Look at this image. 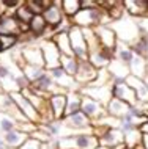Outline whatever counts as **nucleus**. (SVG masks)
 <instances>
[{"label":"nucleus","mask_w":148,"mask_h":149,"mask_svg":"<svg viewBox=\"0 0 148 149\" xmlns=\"http://www.w3.org/2000/svg\"><path fill=\"white\" fill-rule=\"evenodd\" d=\"M107 27L115 33L118 41H121L125 44H133L134 41H137L139 36L142 35V29H140V25H139V22H135L134 17H131L129 14L123 16L118 21L110 22Z\"/></svg>","instance_id":"f257e3e1"},{"label":"nucleus","mask_w":148,"mask_h":149,"mask_svg":"<svg viewBox=\"0 0 148 149\" xmlns=\"http://www.w3.org/2000/svg\"><path fill=\"white\" fill-rule=\"evenodd\" d=\"M58 149H98L99 141L95 134H81L57 140Z\"/></svg>","instance_id":"f03ea898"},{"label":"nucleus","mask_w":148,"mask_h":149,"mask_svg":"<svg viewBox=\"0 0 148 149\" xmlns=\"http://www.w3.org/2000/svg\"><path fill=\"white\" fill-rule=\"evenodd\" d=\"M69 35L71 47H73V54L79 61H88V47H87V41L83 38V31L81 27L71 25V29L68 30Z\"/></svg>","instance_id":"7ed1b4c3"},{"label":"nucleus","mask_w":148,"mask_h":149,"mask_svg":"<svg viewBox=\"0 0 148 149\" xmlns=\"http://www.w3.org/2000/svg\"><path fill=\"white\" fill-rule=\"evenodd\" d=\"M39 47H41L43 52V58H44V68L46 69H55V68H60V60H62V54H60L58 47L55 46V42L52 39H44V41L39 42Z\"/></svg>","instance_id":"20e7f679"},{"label":"nucleus","mask_w":148,"mask_h":149,"mask_svg":"<svg viewBox=\"0 0 148 149\" xmlns=\"http://www.w3.org/2000/svg\"><path fill=\"white\" fill-rule=\"evenodd\" d=\"M79 93L82 96H85V97H90V99L99 102L101 105L107 107V104L112 99V83L110 85H106V86H82L79 90Z\"/></svg>","instance_id":"39448f33"},{"label":"nucleus","mask_w":148,"mask_h":149,"mask_svg":"<svg viewBox=\"0 0 148 149\" xmlns=\"http://www.w3.org/2000/svg\"><path fill=\"white\" fill-rule=\"evenodd\" d=\"M0 111L5 113L6 116H10L11 119H14L16 123H25V121H29L22 115L19 107L16 105L13 97L8 93H3V91H0Z\"/></svg>","instance_id":"423d86ee"},{"label":"nucleus","mask_w":148,"mask_h":149,"mask_svg":"<svg viewBox=\"0 0 148 149\" xmlns=\"http://www.w3.org/2000/svg\"><path fill=\"white\" fill-rule=\"evenodd\" d=\"M25 30H29V25L21 24L14 16H0V35L2 36H19Z\"/></svg>","instance_id":"0eeeda50"},{"label":"nucleus","mask_w":148,"mask_h":149,"mask_svg":"<svg viewBox=\"0 0 148 149\" xmlns=\"http://www.w3.org/2000/svg\"><path fill=\"white\" fill-rule=\"evenodd\" d=\"M10 96L13 97V100L16 102V105L19 107V110L22 111V115L25 116L30 123L39 124V115H38L36 108L32 105V102L22 94V93H11Z\"/></svg>","instance_id":"6e6552de"},{"label":"nucleus","mask_w":148,"mask_h":149,"mask_svg":"<svg viewBox=\"0 0 148 149\" xmlns=\"http://www.w3.org/2000/svg\"><path fill=\"white\" fill-rule=\"evenodd\" d=\"M81 111L91 121V123H95V121L101 119L102 116L107 115L106 107L101 105L99 102H96V100H93V99H90V97H85V96H82Z\"/></svg>","instance_id":"1a4fd4ad"},{"label":"nucleus","mask_w":148,"mask_h":149,"mask_svg":"<svg viewBox=\"0 0 148 149\" xmlns=\"http://www.w3.org/2000/svg\"><path fill=\"white\" fill-rule=\"evenodd\" d=\"M112 97L123 100V102H126L131 107L137 105L135 93L126 82H114L112 83Z\"/></svg>","instance_id":"9d476101"},{"label":"nucleus","mask_w":148,"mask_h":149,"mask_svg":"<svg viewBox=\"0 0 148 149\" xmlns=\"http://www.w3.org/2000/svg\"><path fill=\"white\" fill-rule=\"evenodd\" d=\"M98 75V69L93 66L90 61H79V69L74 75V80L79 86H87L96 79Z\"/></svg>","instance_id":"9b49d317"},{"label":"nucleus","mask_w":148,"mask_h":149,"mask_svg":"<svg viewBox=\"0 0 148 149\" xmlns=\"http://www.w3.org/2000/svg\"><path fill=\"white\" fill-rule=\"evenodd\" d=\"M112 58H114V52L106 50L102 46L93 47V49L88 50V61L93 64L98 71L99 69H106V68L109 66Z\"/></svg>","instance_id":"f8f14e48"},{"label":"nucleus","mask_w":148,"mask_h":149,"mask_svg":"<svg viewBox=\"0 0 148 149\" xmlns=\"http://www.w3.org/2000/svg\"><path fill=\"white\" fill-rule=\"evenodd\" d=\"M49 75L52 77V80H54L55 83L60 86V88H63L65 91H79L81 90V86L76 83V80L74 77H71V75H68L65 71L62 69V66L60 68H55V69H51L49 71Z\"/></svg>","instance_id":"ddd939ff"},{"label":"nucleus","mask_w":148,"mask_h":149,"mask_svg":"<svg viewBox=\"0 0 148 149\" xmlns=\"http://www.w3.org/2000/svg\"><path fill=\"white\" fill-rule=\"evenodd\" d=\"M98 141L101 148L110 149L120 146V144H125V134L121 129H107L101 136H98Z\"/></svg>","instance_id":"4468645a"},{"label":"nucleus","mask_w":148,"mask_h":149,"mask_svg":"<svg viewBox=\"0 0 148 149\" xmlns=\"http://www.w3.org/2000/svg\"><path fill=\"white\" fill-rule=\"evenodd\" d=\"M43 17H44V21L49 27H58L66 17L62 10V2H52V5L44 10Z\"/></svg>","instance_id":"2eb2a0df"},{"label":"nucleus","mask_w":148,"mask_h":149,"mask_svg":"<svg viewBox=\"0 0 148 149\" xmlns=\"http://www.w3.org/2000/svg\"><path fill=\"white\" fill-rule=\"evenodd\" d=\"M21 55H22V60L25 64L44 68V58H43V52H41V47L39 46H25L21 50Z\"/></svg>","instance_id":"dca6fc26"},{"label":"nucleus","mask_w":148,"mask_h":149,"mask_svg":"<svg viewBox=\"0 0 148 149\" xmlns=\"http://www.w3.org/2000/svg\"><path fill=\"white\" fill-rule=\"evenodd\" d=\"M107 71H109V74L112 77V83L114 82H125V80L131 75L128 64H125L123 61H120L117 58L110 60L109 66H107Z\"/></svg>","instance_id":"f3484780"},{"label":"nucleus","mask_w":148,"mask_h":149,"mask_svg":"<svg viewBox=\"0 0 148 149\" xmlns=\"http://www.w3.org/2000/svg\"><path fill=\"white\" fill-rule=\"evenodd\" d=\"M95 31H96L98 38H99V42L101 46L104 47L106 50H110V52H115V46H117V36L112 31L107 25H98L95 27Z\"/></svg>","instance_id":"a211bd4d"},{"label":"nucleus","mask_w":148,"mask_h":149,"mask_svg":"<svg viewBox=\"0 0 148 149\" xmlns=\"http://www.w3.org/2000/svg\"><path fill=\"white\" fill-rule=\"evenodd\" d=\"M123 6L131 17H145L148 14V0H125Z\"/></svg>","instance_id":"6ab92c4d"},{"label":"nucleus","mask_w":148,"mask_h":149,"mask_svg":"<svg viewBox=\"0 0 148 149\" xmlns=\"http://www.w3.org/2000/svg\"><path fill=\"white\" fill-rule=\"evenodd\" d=\"M125 82L134 90L135 97H137V104H147L148 102V86L145 85V82H143L142 79L129 75Z\"/></svg>","instance_id":"aec40b11"},{"label":"nucleus","mask_w":148,"mask_h":149,"mask_svg":"<svg viewBox=\"0 0 148 149\" xmlns=\"http://www.w3.org/2000/svg\"><path fill=\"white\" fill-rule=\"evenodd\" d=\"M2 138H3V141L6 143L8 149H19L24 144V141L29 138V135L24 134L21 130H18V129H13V130L3 134Z\"/></svg>","instance_id":"412c9836"},{"label":"nucleus","mask_w":148,"mask_h":149,"mask_svg":"<svg viewBox=\"0 0 148 149\" xmlns=\"http://www.w3.org/2000/svg\"><path fill=\"white\" fill-rule=\"evenodd\" d=\"M81 105H82V94L79 91H69L66 94V107H65L63 118L81 111Z\"/></svg>","instance_id":"4be33fe9"},{"label":"nucleus","mask_w":148,"mask_h":149,"mask_svg":"<svg viewBox=\"0 0 148 149\" xmlns=\"http://www.w3.org/2000/svg\"><path fill=\"white\" fill-rule=\"evenodd\" d=\"M52 41L55 42V46L58 47V50H60V54H62V55H65V57H74L68 31H57Z\"/></svg>","instance_id":"5701e85b"},{"label":"nucleus","mask_w":148,"mask_h":149,"mask_svg":"<svg viewBox=\"0 0 148 149\" xmlns=\"http://www.w3.org/2000/svg\"><path fill=\"white\" fill-rule=\"evenodd\" d=\"M129 107L131 105H128L126 102H123V100L112 97L110 102L107 104L106 110H107V115L109 116H114V118H117V119H121V118H125V115L128 113Z\"/></svg>","instance_id":"b1692460"},{"label":"nucleus","mask_w":148,"mask_h":149,"mask_svg":"<svg viewBox=\"0 0 148 149\" xmlns=\"http://www.w3.org/2000/svg\"><path fill=\"white\" fill-rule=\"evenodd\" d=\"M128 68H129V74L131 75L143 80V77H145V74H147V69H148V60L135 55V57L133 58V61L128 64Z\"/></svg>","instance_id":"393cba45"},{"label":"nucleus","mask_w":148,"mask_h":149,"mask_svg":"<svg viewBox=\"0 0 148 149\" xmlns=\"http://www.w3.org/2000/svg\"><path fill=\"white\" fill-rule=\"evenodd\" d=\"M49 104L52 108V113H54L55 121L63 119L65 115V107H66V94H55L49 97Z\"/></svg>","instance_id":"a878e982"},{"label":"nucleus","mask_w":148,"mask_h":149,"mask_svg":"<svg viewBox=\"0 0 148 149\" xmlns=\"http://www.w3.org/2000/svg\"><path fill=\"white\" fill-rule=\"evenodd\" d=\"M135 57V54L133 52L129 44H125L121 41H117V46H115V52H114V58L123 61L125 64H129L133 61V58Z\"/></svg>","instance_id":"bb28decb"},{"label":"nucleus","mask_w":148,"mask_h":149,"mask_svg":"<svg viewBox=\"0 0 148 149\" xmlns=\"http://www.w3.org/2000/svg\"><path fill=\"white\" fill-rule=\"evenodd\" d=\"M21 71L24 72V75H25V79L29 80L30 83L36 82L38 79H41L43 75L46 74V69L44 68H39V66H32V64H25L24 63L21 66Z\"/></svg>","instance_id":"cd10ccee"},{"label":"nucleus","mask_w":148,"mask_h":149,"mask_svg":"<svg viewBox=\"0 0 148 149\" xmlns=\"http://www.w3.org/2000/svg\"><path fill=\"white\" fill-rule=\"evenodd\" d=\"M60 64H62V69L65 71L68 75H71V77H74L76 72L79 69V60L76 57H65V55H62Z\"/></svg>","instance_id":"c85d7f7f"},{"label":"nucleus","mask_w":148,"mask_h":149,"mask_svg":"<svg viewBox=\"0 0 148 149\" xmlns=\"http://www.w3.org/2000/svg\"><path fill=\"white\" fill-rule=\"evenodd\" d=\"M33 13H32V10L29 6H27V3L24 2L21 6H18L16 8V13H14V17L18 19L21 24H24V25H29L30 24V21L33 19Z\"/></svg>","instance_id":"c756f323"},{"label":"nucleus","mask_w":148,"mask_h":149,"mask_svg":"<svg viewBox=\"0 0 148 149\" xmlns=\"http://www.w3.org/2000/svg\"><path fill=\"white\" fill-rule=\"evenodd\" d=\"M46 27H47V24L44 21V17H43V14H35L33 19H32L30 24H29V30L32 31V33H35L36 36L44 33Z\"/></svg>","instance_id":"7c9ffc66"},{"label":"nucleus","mask_w":148,"mask_h":149,"mask_svg":"<svg viewBox=\"0 0 148 149\" xmlns=\"http://www.w3.org/2000/svg\"><path fill=\"white\" fill-rule=\"evenodd\" d=\"M62 10L66 17H74L81 11V0H63L62 2Z\"/></svg>","instance_id":"2f4dec72"},{"label":"nucleus","mask_w":148,"mask_h":149,"mask_svg":"<svg viewBox=\"0 0 148 149\" xmlns=\"http://www.w3.org/2000/svg\"><path fill=\"white\" fill-rule=\"evenodd\" d=\"M142 134L139 129H134V130H129L125 134V146L126 148H137L139 144L142 143Z\"/></svg>","instance_id":"473e14b6"},{"label":"nucleus","mask_w":148,"mask_h":149,"mask_svg":"<svg viewBox=\"0 0 148 149\" xmlns=\"http://www.w3.org/2000/svg\"><path fill=\"white\" fill-rule=\"evenodd\" d=\"M110 83H112V77H110L109 71H107V68H106V69H99L96 79L87 86H106V85H110Z\"/></svg>","instance_id":"72a5a7b5"},{"label":"nucleus","mask_w":148,"mask_h":149,"mask_svg":"<svg viewBox=\"0 0 148 149\" xmlns=\"http://www.w3.org/2000/svg\"><path fill=\"white\" fill-rule=\"evenodd\" d=\"M25 3L32 10L33 14H43L46 8H49L52 5L51 0H36V2H35V0H29V2H25Z\"/></svg>","instance_id":"f704fd0d"},{"label":"nucleus","mask_w":148,"mask_h":149,"mask_svg":"<svg viewBox=\"0 0 148 149\" xmlns=\"http://www.w3.org/2000/svg\"><path fill=\"white\" fill-rule=\"evenodd\" d=\"M18 42V36H2L0 35V54L6 49H11Z\"/></svg>","instance_id":"c9c22d12"},{"label":"nucleus","mask_w":148,"mask_h":149,"mask_svg":"<svg viewBox=\"0 0 148 149\" xmlns=\"http://www.w3.org/2000/svg\"><path fill=\"white\" fill-rule=\"evenodd\" d=\"M32 138H35V140H38L41 144H44V143H49V141H52V136L47 134V132H44V130H41V129H36V130L33 132V134L30 135Z\"/></svg>","instance_id":"e433bc0d"},{"label":"nucleus","mask_w":148,"mask_h":149,"mask_svg":"<svg viewBox=\"0 0 148 149\" xmlns=\"http://www.w3.org/2000/svg\"><path fill=\"white\" fill-rule=\"evenodd\" d=\"M43 144L38 141V140H35V138H32V136H29V138L24 141V144L19 149H41Z\"/></svg>","instance_id":"4c0bfd02"},{"label":"nucleus","mask_w":148,"mask_h":149,"mask_svg":"<svg viewBox=\"0 0 148 149\" xmlns=\"http://www.w3.org/2000/svg\"><path fill=\"white\" fill-rule=\"evenodd\" d=\"M98 2L95 0H81V10H90V8H98Z\"/></svg>","instance_id":"58836bf2"},{"label":"nucleus","mask_w":148,"mask_h":149,"mask_svg":"<svg viewBox=\"0 0 148 149\" xmlns=\"http://www.w3.org/2000/svg\"><path fill=\"white\" fill-rule=\"evenodd\" d=\"M139 130H140L142 135H148V121H145V123H143L142 126L139 127Z\"/></svg>","instance_id":"ea45409f"},{"label":"nucleus","mask_w":148,"mask_h":149,"mask_svg":"<svg viewBox=\"0 0 148 149\" xmlns=\"http://www.w3.org/2000/svg\"><path fill=\"white\" fill-rule=\"evenodd\" d=\"M142 146H143V149H148V135L142 136Z\"/></svg>","instance_id":"a19ab883"},{"label":"nucleus","mask_w":148,"mask_h":149,"mask_svg":"<svg viewBox=\"0 0 148 149\" xmlns=\"http://www.w3.org/2000/svg\"><path fill=\"white\" fill-rule=\"evenodd\" d=\"M0 149H8V146H6V143L3 141V138L0 136Z\"/></svg>","instance_id":"79ce46f5"},{"label":"nucleus","mask_w":148,"mask_h":149,"mask_svg":"<svg viewBox=\"0 0 148 149\" xmlns=\"http://www.w3.org/2000/svg\"><path fill=\"white\" fill-rule=\"evenodd\" d=\"M143 82H145V85L148 86V69H147V74H145V77H143Z\"/></svg>","instance_id":"37998d69"},{"label":"nucleus","mask_w":148,"mask_h":149,"mask_svg":"<svg viewBox=\"0 0 148 149\" xmlns=\"http://www.w3.org/2000/svg\"><path fill=\"white\" fill-rule=\"evenodd\" d=\"M110 149H125V144H120V146H115V148H110Z\"/></svg>","instance_id":"c03bdc74"},{"label":"nucleus","mask_w":148,"mask_h":149,"mask_svg":"<svg viewBox=\"0 0 148 149\" xmlns=\"http://www.w3.org/2000/svg\"><path fill=\"white\" fill-rule=\"evenodd\" d=\"M125 149H137V148H126V146H125Z\"/></svg>","instance_id":"a18cd8bd"},{"label":"nucleus","mask_w":148,"mask_h":149,"mask_svg":"<svg viewBox=\"0 0 148 149\" xmlns=\"http://www.w3.org/2000/svg\"><path fill=\"white\" fill-rule=\"evenodd\" d=\"M0 90H2V88H0Z\"/></svg>","instance_id":"49530a36"}]
</instances>
